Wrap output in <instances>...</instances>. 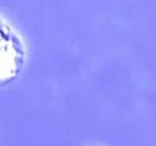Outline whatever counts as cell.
Segmentation results:
<instances>
[{"instance_id": "cell-1", "label": "cell", "mask_w": 156, "mask_h": 146, "mask_svg": "<svg viewBox=\"0 0 156 146\" xmlns=\"http://www.w3.org/2000/svg\"><path fill=\"white\" fill-rule=\"evenodd\" d=\"M24 63V49L15 32L0 19V85L13 82Z\"/></svg>"}]
</instances>
